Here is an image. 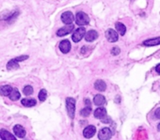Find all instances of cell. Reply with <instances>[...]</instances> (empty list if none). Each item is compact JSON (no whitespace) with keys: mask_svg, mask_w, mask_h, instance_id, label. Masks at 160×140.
<instances>
[{"mask_svg":"<svg viewBox=\"0 0 160 140\" xmlns=\"http://www.w3.org/2000/svg\"><path fill=\"white\" fill-rule=\"evenodd\" d=\"M66 103H67V109L68 116L70 117V119H73L74 118V115H75L76 100L73 98H72V97H67Z\"/></svg>","mask_w":160,"mask_h":140,"instance_id":"1","label":"cell"},{"mask_svg":"<svg viewBox=\"0 0 160 140\" xmlns=\"http://www.w3.org/2000/svg\"><path fill=\"white\" fill-rule=\"evenodd\" d=\"M76 23L78 26H84L88 25L90 22V19L88 14H86L84 12H78L76 14V19H75Z\"/></svg>","mask_w":160,"mask_h":140,"instance_id":"2","label":"cell"},{"mask_svg":"<svg viewBox=\"0 0 160 140\" xmlns=\"http://www.w3.org/2000/svg\"><path fill=\"white\" fill-rule=\"evenodd\" d=\"M27 58H28L27 55H22V56L17 57V58H14V59H12L7 64L6 67L9 70L11 69H16V68H19V63L18 62H22V61L26 60Z\"/></svg>","mask_w":160,"mask_h":140,"instance_id":"3","label":"cell"},{"mask_svg":"<svg viewBox=\"0 0 160 140\" xmlns=\"http://www.w3.org/2000/svg\"><path fill=\"white\" fill-rule=\"evenodd\" d=\"M84 35H86V30L84 27H80L73 32V35H72V39L75 43H77L82 40V38L84 37Z\"/></svg>","mask_w":160,"mask_h":140,"instance_id":"4","label":"cell"},{"mask_svg":"<svg viewBox=\"0 0 160 140\" xmlns=\"http://www.w3.org/2000/svg\"><path fill=\"white\" fill-rule=\"evenodd\" d=\"M73 29H74V25L73 24H72V23L71 24H67L64 27L59 29L58 31L56 32V34L59 37H64L65 35H67L71 33L73 30Z\"/></svg>","mask_w":160,"mask_h":140,"instance_id":"5","label":"cell"},{"mask_svg":"<svg viewBox=\"0 0 160 140\" xmlns=\"http://www.w3.org/2000/svg\"><path fill=\"white\" fill-rule=\"evenodd\" d=\"M112 137V131L109 128H102L98 132V138L99 140H109Z\"/></svg>","mask_w":160,"mask_h":140,"instance_id":"6","label":"cell"},{"mask_svg":"<svg viewBox=\"0 0 160 140\" xmlns=\"http://www.w3.org/2000/svg\"><path fill=\"white\" fill-rule=\"evenodd\" d=\"M105 37L109 42H116L118 41L119 35L117 32L113 29H108L105 31Z\"/></svg>","mask_w":160,"mask_h":140,"instance_id":"7","label":"cell"},{"mask_svg":"<svg viewBox=\"0 0 160 140\" xmlns=\"http://www.w3.org/2000/svg\"><path fill=\"white\" fill-rule=\"evenodd\" d=\"M61 20H62L63 23H65V24H71L74 20V16L71 12H65L61 15Z\"/></svg>","mask_w":160,"mask_h":140,"instance_id":"8","label":"cell"},{"mask_svg":"<svg viewBox=\"0 0 160 140\" xmlns=\"http://www.w3.org/2000/svg\"><path fill=\"white\" fill-rule=\"evenodd\" d=\"M96 132V128L94 125H88L84 129L83 135L86 138H91L95 135Z\"/></svg>","mask_w":160,"mask_h":140,"instance_id":"9","label":"cell"},{"mask_svg":"<svg viewBox=\"0 0 160 140\" xmlns=\"http://www.w3.org/2000/svg\"><path fill=\"white\" fill-rule=\"evenodd\" d=\"M59 50L64 54L68 53L69 52L71 49V44L69 41L68 40H64L59 43Z\"/></svg>","mask_w":160,"mask_h":140,"instance_id":"10","label":"cell"},{"mask_svg":"<svg viewBox=\"0 0 160 140\" xmlns=\"http://www.w3.org/2000/svg\"><path fill=\"white\" fill-rule=\"evenodd\" d=\"M14 132L15 135L19 138H23L26 135V130L22 125H16L14 127Z\"/></svg>","mask_w":160,"mask_h":140,"instance_id":"11","label":"cell"},{"mask_svg":"<svg viewBox=\"0 0 160 140\" xmlns=\"http://www.w3.org/2000/svg\"><path fill=\"white\" fill-rule=\"evenodd\" d=\"M98 37V32L96 30H91L88 31V33L85 35V40L88 42H92L96 40Z\"/></svg>","mask_w":160,"mask_h":140,"instance_id":"12","label":"cell"},{"mask_svg":"<svg viewBox=\"0 0 160 140\" xmlns=\"http://www.w3.org/2000/svg\"><path fill=\"white\" fill-rule=\"evenodd\" d=\"M0 136H1L2 140H17L16 137L13 134H11L10 132H8L6 129H3V128L1 129Z\"/></svg>","mask_w":160,"mask_h":140,"instance_id":"13","label":"cell"},{"mask_svg":"<svg viewBox=\"0 0 160 140\" xmlns=\"http://www.w3.org/2000/svg\"><path fill=\"white\" fill-rule=\"evenodd\" d=\"M94 116L98 119H103L106 117V110L104 107H98L94 111Z\"/></svg>","mask_w":160,"mask_h":140,"instance_id":"14","label":"cell"},{"mask_svg":"<svg viewBox=\"0 0 160 140\" xmlns=\"http://www.w3.org/2000/svg\"><path fill=\"white\" fill-rule=\"evenodd\" d=\"M143 45L145 46H155L160 45V37L148 39L143 42Z\"/></svg>","mask_w":160,"mask_h":140,"instance_id":"15","label":"cell"},{"mask_svg":"<svg viewBox=\"0 0 160 140\" xmlns=\"http://www.w3.org/2000/svg\"><path fill=\"white\" fill-rule=\"evenodd\" d=\"M105 103V98L102 94H97L94 97V103L96 106H102Z\"/></svg>","mask_w":160,"mask_h":140,"instance_id":"16","label":"cell"},{"mask_svg":"<svg viewBox=\"0 0 160 140\" xmlns=\"http://www.w3.org/2000/svg\"><path fill=\"white\" fill-rule=\"evenodd\" d=\"M106 84L102 80H97L95 83V90H98V91H105L106 90Z\"/></svg>","mask_w":160,"mask_h":140,"instance_id":"17","label":"cell"},{"mask_svg":"<svg viewBox=\"0 0 160 140\" xmlns=\"http://www.w3.org/2000/svg\"><path fill=\"white\" fill-rule=\"evenodd\" d=\"M115 27L116 29L117 30V31L119 32V33H120L121 36H124V35L125 34L126 31H127V28H126L125 25H124V23L117 22V23H116Z\"/></svg>","mask_w":160,"mask_h":140,"instance_id":"18","label":"cell"},{"mask_svg":"<svg viewBox=\"0 0 160 140\" xmlns=\"http://www.w3.org/2000/svg\"><path fill=\"white\" fill-rule=\"evenodd\" d=\"M10 99L11 100H14V101H16V100H19L20 98V93L19 92V90H17V88H14L13 90H12L11 93L9 96Z\"/></svg>","mask_w":160,"mask_h":140,"instance_id":"19","label":"cell"},{"mask_svg":"<svg viewBox=\"0 0 160 140\" xmlns=\"http://www.w3.org/2000/svg\"><path fill=\"white\" fill-rule=\"evenodd\" d=\"M12 90H13V87H11L9 85H5L2 86L1 88H0V92H1V94L2 96H10V94L11 93Z\"/></svg>","mask_w":160,"mask_h":140,"instance_id":"20","label":"cell"},{"mask_svg":"<svg viewBox=\"0 0 160 140\" xmlns=\"http://www.w3.org/2000/svg\"><path fill=\"white\" fill-rule=\"evenodd\" d=\"M21 103L23 106H25V107H34L37 103V101L35 99H23L21 100Z\"/></svg>","mask_w":160,"mask_h":140,"instance_id":"21","label":"cell"},{"mask_svg":"<svg viewBox=\"0 0 160 140\" xmlns=\"http://www.w3.org/2000/svg\"><path fill=\"white\" fill-rule=\"evenodd\" d=\"M91 112H92V107H88V106H87L86 107H84V109H82L81 111H80V115L83 117H88L90 115Z\"/></svg>","mask_w":160,"mask_h":140,"instance_id":"22","label":"cell"},{"mask_svg":"<svg viewBox=\"0 0 160 140\" xmlns=\"http://www.w3.org/2000/svg\"><path fill=\"white\" fill-rule=\"evenodd\" d=\"M39 98L41 101H45L47 98V91L45 89H42L40 90L39 93Z\"/></svg>","mask_w":160,"mask_h":140,"instance_id":"23","label":"cell"},{"mask_svg":"<svg viewBox=\"0 0 160 140\" xmlns=\"http://www.w3.org/2000/svg\"><path fill=\"white\" fill-rule=\"evenodd\" d=\"M23 92L25 95H27V96L31 95V94H32L34 92L33 87H32L31 86H26V87L23 88Z\"/></svg>","mask_w":160,"mask_h":140,"instance_id":"24","label":"cell"},{"mask_svg":"<svg viewBox=\"0 0 160 140\" xmlns=\"http://www.w3.org/2000/svg\"><path fill=\"white\" fill-rule=\"evenodd\" d=\"M120 53V49H119V48H117V47H114V48H113L112 51H111V54H112L113 55L117 56V55H118Z\"/></svg>","mask_w":160,"mask_h":140,"instance_id":"25","label":"cell"},{"mask_svg":"<svg viewBox=\"0 0 160 140\" xmlns=\"http://www.w3.org/2000/svg\"><path fill=\"white\" fill-rule=\"evenodd\" d=\"M155 116L156 119H160V107L157 108L155 111Z\"/></svg>","mask_w":160,"mask_h":140,"instance_id":"26","label":"cell"},{"mask_svg":"<svg viewBox=\"0 0 160 140\" xmlns=\"http://www.w3.org/2000/svg\"><path fill=\"white\" fill-rule=\"evenodd\" d=\"M155 71L158 74H160V64L157 65V66L155 67Z\"/></svg>","mask_w":160,"mask_h":140,"instance_id":"27","label":"cell"},{"mask_svg":"<svg viewBox=\"0 0 160 140\" xmlns=\"http://www.w3.org/2000/svg\"><path fill=\"white\" fill-rule=\"evenodd\" d=\"M85 104H86V106H88V107H91L90 100H89L88 99H85Z\"/></svg>","mask_w":160,"mask_h":140,"instance_id":"28","label":"cell"},{"mask_svg":"<svg viewBox=\"0 0 160 140\" xmlns=\"http://www.w3.org/2000/svg\"><path fill=\"white\" fill-rule=\"evenodd\" d=\"M157 128H158V131H160V123L158 124V127H157Z\"/></svg>","mask_w":160,"mask_h":140,"instance_id":"29","label":"cell"}]
</instances>
